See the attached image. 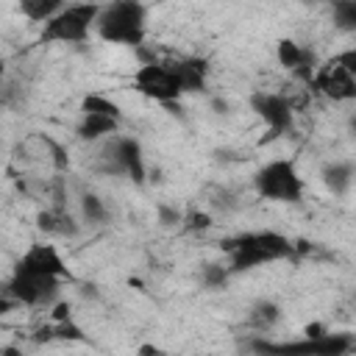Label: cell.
<instances>
[{
    "instance_id": "6da1fadb",
    "label": "cell",
    "mask_w": 356,
    "mask_h": 356,
    "mask_svg": "<svg viewBox=\"0 0 356 356\" xmlns=\"http://www.w3.org/2000/svg\"><path fill=\"white\" fill-rule=\"evenodd\" d=\"M222 250L228 253V270L245 273L261 264H273L281 259L295 256V245L289 236L278 231H245L222 242Z\"/></svg>"
},
{
    "instance_id": "7a4b0ae2",
    "label": "cell",
    "mask_w": 356,
    "mask_h": 356,
    "mask_svg": "<svg viewBox=\"0 0 356 356\" xmlns=\"http://www.w3.org/2000/svg\"><path fill=\"white\" fill-rule=\"evenodd\" d=\"M95 31L103 42L139 47L147 36V6L142 0H111L100 6Z\"/></svg>"
},
{
    "instance_id": "3957f363",
    "label": "cell",
    "mask_w": 356,
    "mask_h": 356,
    "mask_svg": "<svg viewBox=\"0 0 356 356\" xmlns=\"http://www.w3.org/2000/svg\"><path fill=\"white\" fill-rule=\"evenodd\" d=\"M100 6L97 3H72V6H61V11H56L47 22H42V33L39 39L53 44H78L83 42L92 31H95V19H97Z\"/></svg>"
},
{
    "instance_id": "277c9868",
    "label": "cell",
    "mask_w": 356,
    "mask_h": 356,
    "mask_svg": "<svg viewBox=\"0 0 356 356\" xmlns=\"http://www.w3.org/2000/svg\"><path fill=\"white\" fill-rule=\"evenodd\" d=\"M253 186L259 197L273 200V203H300L303 189H306L295 161L289 159H273L261 164L253 175Z\"/></svg>"
},
{
    "instance_id": "5b68a950",
    "label": "cell",
    "mask_w": 356,
    "mask_h": 356,
    "mask_svg": "<svg viewBox=\"0 0 356 356\" xmlns=\"http://www.w3.org/2000/svg\"><path fill=\"white\" fill-rule=\"evenodd\" d=\"M97 167H100V172H108V175H128L134 184H142L145 175H147L139 139L120 136V134L108 136V142H106V147L100 153V164Z\"/></svg>"
},
{
    "instance_id": "8992f818",
    "label": "cell",
    "mask_w": 356,
    "mask_h": 356,
    "mask_svg": "<svg viewBox=\"0 0 356 356\" xmlns=\"http://www.w3.org/2000/svg\"><path fill=\"white\" fill-rule=\"evenodd\" d=\"M58 289H61V278H56V275L14 270L3 292L14 303H22V306H50V303H56Z\"/></svg>"
},
{
    "instance_id": "52a82bcc",
    "label": "cell",
    "mask_w": 356,
    "mask_h": 356,
    "mask_svg": "<svg viewBox=\"0 0 356 356\" xmlns=\"http://www.w3.org/2000/svg\"><path fill=\"white\" fill-rule=\"evenodd\" d=\"M134 89L156 103H175L184 92H181V83L170 67V61H145L136 72H134Z\"/></svg>"
},
{
    "instance_id": "ba28073f",
    "label": "cell",
    "mask_w": 356,
    "mask_h": 356,
    "mask_svg": "<svg viewBox=\"0 0 356 356\" xmlns=\"http://www.w3.org/2000/svg\"><path fill=\"white\" fill-rule=\"evenodd\" d=\"M309 86L314 92H320L323 97L334 100V103H345L356 97V72H350L337 56L323 61L320 67H314Z\"/></svg>"
},
{
    "instance_id": "9c48e42d",
    "label": "cell",
    "mask_w": 356,
    "mask_h": 356,
    "mask_svg": "<svg viewBox=\"0 0 356 356\" xmlns=\"http://www.w3.org/2000/svg\"><path fill=\"white\" fill-rule=\"evenodd\" d=\"M253 350L270 353V350H281V353H317V356H345L353 350V337L350 334H320V337H303L300 342H286V345H273L264 339L250 342Z\"/></svg>"
},
{
    "instance_id": "30bf717a",
    "label": "cell",
    "mask_w": 356,
    "mask_h": 356,
    "mask_svg": "<svg viewBox=\"0 0 356 356\" xmlns=\"http://www.w3.org/2000/svg\"><path fill=\"white\" fill-rule=\"evenodd\" d=\"M250 108L270 128V139L292 131V125H295V108L278 92H253L250 95Z\"/></svg>"
},
{
    "instance_id": "8fae6325",
    "label": "cell",
    "mask_w": 356,
    "mask_h": 356,
    "mask_svg": "<svg viewBox=\"0 0 356 356\" xmlns=\"http://www.w3.org/2000/svg\"><path fill=\"white\" fill-rule=\"evenodd\" d=\"M14 270H22V273H42V275H56V278H70V270H67V261L64 256L58 253L56 245H47V242H36L31 245L14 264Z\"/></svg>"
},
{
    "instance_id": "7c38bea8",
    "label": "cell",
    "mask_w": 356,
    "mask_h": 356,
    "mask_svg": "<svg viewBox=\"0 0 356 356\" xmlns=\"http://www.w3.org/2000/svg\"><path fill=\"white\" fill-rule=\"evenodd\" d=\"M170 67H172V72H175L184 95L206 92V83H209V61L206 58H200V56H184V58L170 61Z\"/></svg>"
},
{
    "instance_id": "4fadbf2b",
    "label": "cell",
    "mask_w": 356,
    "mask_h": 356,
    "mask_svg": "<svg viewBox=\"0 0 356 356\" xmlns=\"http://www.w3.org/2000/svg\"><path fill=\"white\" fill-rule=\"evenodd\" d=\"M22 150H25L28 159L42 161V164H50V167H56V170H67V167H70V159H67L64 147H61L56 139L44 136V134H31V136H25Z\"/></svg>"
},
{
    "instance_id": "5bb4252c",
    "label": "cell",
    "mask_w": 356,
    "mask_h": 356,
    "mask_svg": "<svg viewBox=\"0 0 356 356\" xmlns=\"http://www.w3.org/2000/svg\"><path fill=\"white\" fill-rule=\"evenodd\" d=\"M117 131H120V120L117 117L92 114V111H81V122L75 125V134L83 142H97V139H106V136H111Z\"/></svg>"
},
{
    "instance_id": "9a60e30c",
    "label": "cell",
    "mask_w": 356,
    "mask_h": 356,
    "mask_svg": "<svg viewBox=\"0 0 356 356\" xmlns=\"http://www.w3.org/2000/svg\"><path fill=\"white\" fill-rule=\"evenodd\" d=\"M36 228L50 234V236H78V222L70 217V211H64V206H53L36 214Z\"/></svg>"
},
{
    "instance_id": "2e32d148",
    "label": "cell",
    "mask_w": 356,
    "mask_h": 356,
    "mask_svg": "<svg viewBox=\"0 0 356 356\" xmlns=\"http://www.w3.org/2000/svg\"><path fill=\"white\" fill-rule=\"evenodd\" d=\"M320 178H323L328 192L342 197V195H348V189L353 184V164L350 161H328V164H323Z\"/></svg>"
},
{
    "instance_id": "e0dca14e",
    "label": "cell",
    "mask_w": 356,
    "mask_h": 356,
    "mask_svg": "<svg viewBox=\"0 0 356 356\" xmlns=\"http://www.w3.org/2000/svg\"><path fill=\"white\" fill-rule=\"evenodd\" d=\"M278 320H281V306L275 300H267V298L256 300L250 306V312H248V325L256 328V331H261V334L270 331V328H275Z\"/></svg>"
},
{
    "instance_id": "ac0fdd59",
    "label": "cell",
    "mask_w": 356,
    "mask_h": 356,
    "mask_svg": "<svg viewBox=\"0 0 356 356\" xmlns=\"http://www.w3.org/2000/svg\"><path fill=\"white\" fill-rule=\"evenodd\" d=\"M64 0H19V11L33 22H47L56 11H61Z\"/></svg>"
},
{
    "instance_id": "d6986e66",
    "label": "cell",
    "mask_w": 356,
    "mask_h": 356,
    "mask_svg": "<svg viewBox=\"0 0 356 356\" xmlns=\"http://www.w3.org/2000/svg\"><path fill=\"white\" fill-rule=\"evenodd\" d=\"M81 111H92V114H108V117L122 120V108H120V106H117L111 97L97 95V92L83 95V100H81Z\"/></svg>"
},
{
    "instance_id": "ffe728a7",
    "label": "cell",
    "mask_w": 356,
    "mask_h": 356,
    "mask_svg": "<svg viewBox=\"0 0 356 356\" xmlns=\"http://www.w3.org/2000/svg\"><path fill=\"white\" fill-rule=\"evenodd\" d=\"M81 214H83V220L92 222V225H100V222L108 220V209H106V203H103L97 195H92V192L81 195Z\"/></svg>"
},
{
    "instance_id": "44dd1931",
    "label": "cell",
    "mask_w": 356,
    "mask_h": 356,
    "mask_svg": "<svg viewBox=\"0 0 356 356\" xmlns=\"http://www.w3.org/2000/svg\"><path fill=\"white\" fill-rule=\"evenodd\" d=\"M228 278H231V270H228V264H220V261H209L200 270V281L206 289H222L228 284Z\"/></svg>"
},
{
    "instance_id": "7402d4cb",
    "label": "cell",
    "mask_w": 356,
    "mask_h": 356,
    "mask_svg": "<svg viewBox=\"0 0 356 356\" xmlns=\"http://www.w3.org/2000/svg\"><path fill=\"white\" fill-rule=\"evenodd\" d=\"M331 11H334L337 28H342V31L356 28V0H331Z\"/></svg>"
},
{
    "instance_id": "603a6c76",
    "label": "cell",
    "mask_w": 356,
    "mask_h": 356,
    "mask_svg": "<svg viewBox=\"0 0 356 356\" xmlns=\"http://www.w3.org/2000/svg\"><path fill=\"white\" fill-rule=\"evenodd\" d=\"M50 334H53V339H70V342H81L83 339V331H81L78 323H72V317L53 323L50 325Z\"/></svg>"
},
{
    "instance_id": "cb8c5ba5",
    "label": "cell",
    "mask_w": 356,
    "mask_h": 356,
    "mask_svg": "<svg viewBox=\"0 0 356 356\" xmlns=\"http://www.w3.org/2000/svg\"><path fill=\"white\" fill-rule=\"evenodd\" d=\"M181 225L186 228V231H206V228H211L214 225V220H211V214L209 211H189V214H184L181 217Z\"/></svg>"
},
{
    "instance_id": "d4e9b609",
    "label": "cell",
    "mask_w": 356,
    "mask_h": 356,
    "mask_svg": "<svg viewBox=\"0 0 356 356\" xmlns=\"http://www.w3.org/2000/svg\"><path fill=\"white\" fill-rule=\"evenodd\" d=\"M156 214H159V222L164 225V228H170V225H181V209H175V206H170V203H159V209H156Z\"/></svg>"
},
{
    "instance_id": "484cf974",
    "label": "cell",
    "mask_w": 356,
    "mask_h": 356,
    "mask_svg": "<svg viewBox=\"0 0 356 356\" xmlns=\"http://www.w3.org/2000/svg\"><path fill=\"white\" fill-rule=\"evenodd\" d=\"M70 317H72V306H70L67 300L53 303V312H50V320H53V323H58V320H70Z\"/></svg>"
},
{
    "instance_id": "4316f807",
    "label": "cell",
    "mask_w": 356,
    "mask_h": 356,
    "mask_svg": "<svg viewBox=\"0 0 356 356\" xmlns=\"http://www.w3.org/2000/svg\"><path fill=\"white\" fill-rule=\"evenodd\" d=\"M328 328L323 325V323H309L306 328H303V337H320V334H325Z\"/></svg>"
},
{
    "instance_id": "83f0119b",
    "label": "cell",
    "mask_w": 356,
    "mask_h": 356,
    "mask_svg": "<svg viewBox=\"0 0 356 356\" xmlns=\"http://www.w3.org/2000/svg\"><path fill=\"white\" fill-rule=\"evenodd\" d=\"M14 306H17V303H14V300H11L6 292H0V317H6V314L14 309Z\"/></svg>"
},
{
    "instance_id": "f1b7e54d",
    "label": "cell",
    "mask_w": 356,
    "mask_h": 356,
    "mask_svg": "<svg viewBox=\"0 0 356 356\" xmlns=\"http://www.w3.org/2000/svg\"><path fill=\"white\" fill-rule=\"evenodd\" d=\"M136 353H142V356L156 353V356H159V353H161V348H156V345H139V348H136Z\"/></svg>"
},
{
    "instance_id": "f546056e",
    "label": "cell",
    "mask_w": 356,
    "mask_h": 356,
    "mask_svg": "<svg viewBox=\"0 0 356 356\" xmlns=\"http://www.w3.org/2000/svg\"><path fill=\"white\" fill-rule=\"evenodd\" d=\"M214 108H217L220 114H225V111H228V103H225V100H214Z\"/></svg>"
},
{
    "instance_id": "4dcf8cb0",
    "label": "cell",
    "mask_w": 356,
    "mask_h": 356,
    "mask_svg": "<svg viewBox=\"0 0 356 356\" xmlns=\"http://www.w3.org/2000/svg\"><path fill=\"white\" fill-rule=\"evenodd\" d=\"M3 72H6V58L0 56V78H3Z\"/></svg>"
}]
</instances>
